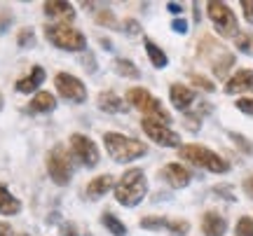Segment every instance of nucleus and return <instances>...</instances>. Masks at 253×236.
Here are the masks:
<instances>
[{
  "mask_svg": "<svg viewBox=\"0 0 253 236\" xmlns=\"http://www.w3.org/2000/svg\"><path fill=\"white\" fill-rule=\"evenodd\" d=\"M145 192H148V182H145V173L141 169H131L126 171L120 182L115 185V199L126 206V208H134L143 201Z\"/></svg>",
  "mask_w": 253,
  "mask_h": 236,
  "instance_id": "1",
  "label": "nucleus"
},
{
  "mask_svg": "<svg viewBox=\"0 0 253 236\" xmlns=\"http://www.w3.org/2000/svg\"><path fill=\"white\" fill-rule=\"evenodd\" d=\"M103 143H106L108 155L118 164L134 162V159L145 155V143L136 140V138H126V136H122V134H106V136H103Z\"/></svg>",
  "mask_w": 253,
  "mask_h": 236,
  "instance_id": "2",
  "label": "nucleus"
},
{
  "mask_svg": "<svg viewBox=\"0 0 253 236\" xmlns=\"http://www.w3.org/2000/svg\"><path fill=\"white\" fill-rule=\"evenodd\" d=\"M45 37L52 42L54 47L63 49V52H82L87 49V40L80 31L66 26V24H52L45 26Z\"/></svg>",
  "mask_w": 253,
  "mask_h": 236,
  "instance_id": "3",
  "label": "nucleus"
},
{
  "mask_svg": "<svg viewBox=\"0 0 253 236\" xmlns=\"http://www.w3.org/2000/svg\"><path fill=\"white\" fill-rule=\"evenodd\" d=\"M178 155H181V159L192 162L195 166H202V169H207L211 173H225L230 169V164L223 157H218L216 152H211V150L202 145H183L178 147Z\"/></svg>",
  "mask_w": 253,
  "mask_h": 236,
  "instance_id": "4",
  "label": "nucleus"
},
{
  "mask_svg": "<svg viewBox=\"0 0 253 236\" xmlns=\"http://www.w3.org/2000/svg\"><path fill=\"white\" fill-rule=\"evenodd\" d=\"M126 101H129L136 110H141L145 117L157 119V122H162V124H169V122H171V115L162 108V103L155 99V96H150L145 89H141V87H134V89L126 91Z\"/></svg>",
  "mask_w": 253,
  "mask_h": 236,
  "instance_id": "5",
  "label": "nucleus"
},
{
  "mask_svg": "<svg viewBox=\"0 0 253 236\" xmlns=\"http://www.w3.org/2000/svg\"><path fill=\"white\" fill-rule=\"evenodd\" d=\"M207 12H209V19L213 21V26L216 31L220 33L223 37H237V19L232 14V9L227 7L225 2H216V0H211L207 5Z\"/></svg>",
  "mask_w": 253,
  "mask_h": 236,
  "instance_id": "6",
  "label": "nucleus"
},
{
  "mask_svg": "<svg viewBox=\"0 0 253 236\" xmlns=\"http://www.w3.org/2000/svg\"><path fill=\"white\" fill-rule=\"evenodd\" d=\"M47 173L49 178L56 182V185H68L73 175L71 162H68V155H66V147L56 145L49 155H47Z\"/></svg>",
  "mask_w": 253,
  "mask_h": 236,
  "instance_id": "7",
  "label": "nucleus"
},
{
  "mask_svg": "<svg viewBox=\"0 0 253 236\" xmlns=\"http://www.w3.org/2000/svg\"><path fill=\"white\" fill-rule=\"evenodd\" d=\"M141 127H143L145 136L150 138L153 143H157V145H162V147H178L181 145V136H178L176 131H171L167 124L157 122V119L143 117Z\"/></svg>",
  "mask_w": 253,
  "mask_h": 236,
  "instance_id": "8",
  "label": "nucleus"
},
{
  "mask_svg": "<svg viewBox=\"0 0 253 236\" xmlns=\"http://www.w3.org/2000/svg\"><path fill=\"white\" fill-rule=\"evenodd\" d=\"M71 152L73 157L82 164V166H96L99 164V150L91 143V138L82 136V134H73L71 136Z\"/></svg>",
  "mask_w": 253,
  "mask_h": 236,
  "instance_id": "9",
  "label": "nucleus"
},
{
  "mask_svg": "<svg viewBox=\"0 0 253 236\" xmlns=\"http://www.w3.org/2000/svg\"><path fill=\"white\" fill-rule=\"evenodd\" d=\"M56 89L61 94L66 101H71V103H82V101L87 99V89H84V84H82L78 77H73L68 73H59L56 75Z\"/></svg>",
  "mask_w": 253,
  "mask_h": 236,
  "instance_id": "10",
  "label": "nucleus"
},
{
  "mask_svg": "<svg viewBox=\"0 0 253 236\" xmlns=\"http://www.w3.org/2000/svg\"><path fill=\"white\" fill-rule=\"evenodd\" d=\"M227 229V222L223 215H218L216 210H209L202 218V232L204 236H223Z\"/></svg>",
  "mask_w": 253,
  "mask_h": 236,
  "instance_id": "11",
  "label": "nucleus"
},
{
  "mask_svg": "<svg viewBox=\"0 0 253 236\" xmlns=\"http://www.w3.org/2000/svg\"><path fill=\"white\" fill-rule=\"evenodd\" d=\"M162 178L171 185L173 190H181L190 182V173L183 169L181 164H169V166L162 169Z\"/></svg>",
  "mask_w": 253,
  "mask_h": 236,
  "instance_id": "12",
  "label": "nucleus"
},
{
  "mask_svg": "<svg viewBox=\"0 0 253 236\" xmlns=\"http://www.w3.org/2000/svg\"><path fill=\"white\" fill-rule=\"evenodd\" d=\"M227 94H242V91H253V70H239L232 75L225 84Z\"/></svg>",
  "mask_w": 253,
  "mask_h": 236,
  "instance_id": "13",
  "label": "nucleus"
},
{
  "mask_svg": "<svg viewBox=\"0 0 253 236\" xmlns=\"http://www.w3.org/2000/svg\"><path fill=\"white\" fill-rule=\"evenodd\" d=\"M42 82H45V70H42L40 66H33V70H31L26 77H21V80L17 82V91H21V94H31V91H36Z\"/></svg>",
  "mask_w": 253,
  "mask_h": 236,
  "instance_id": "14",
  "label": "nucleus"
},
{
  "mask_svg": "<svg viewBox=\"0 0 253 236\" xmlns=\"http://www.w3.org/2000/svg\"><path fill=\"white\" fill-rule=\"evenodd\" d=\"M99 108L103 110V112L118 115V112H125L126 105L122 103V99H120L115 91H101L99 94Z\"/></svg>",
  "mask_w": 253,
  "mask_h": 236,
  "instance_id": "15",
  "label": "nucleus"
},
{
  "mask_svg": "<svg viewBox=\"0 0 253 236\" xmlns=\"http://www.w3.org/2000/svg\"><path fill=\"white\" fill-rule=\"evenodd\" d=\"M169 94H171V103H173V105H176L178 110H188L190 103L195 101V94H192V89L183 87V84H171Z\"/></svg>",
  "mask_w": 253,
  "mask_h": 236,
  "instance_id": "16",
  "label": "nucleus"
},
{
  "mask_svg": "<svg viewBox=\"0 0 253 236\" xmlns=\"http://www.w3.org/2000/svg\"><path fill=\"white\" fill-rule=\"evenodd\" d=\"M19 210H21L19 199L9 194V190L5 185H0V215H17Z\"/></svg>",
  "mask_w": 253,
  "mask_h": 236,
  "instance_id": "17",
  "label": "nucleus"
},
{
  "mask_svg": "<svg viewBox=\"0 0 253 236\" xmlns=\"http://www.w3.org/2000/svg\"><path fill=\"white\" fill-rule=\"evenodd\" d=\"M56 105V99L49 94V91H40L33 96V101L28 103V110L31 112H49V110H54Z\"/></svg>",
  "mask_w": 253,
  "mask_h": 236,
  "instance_id": "18",
  "label": "nucleus"
},
{
  "mask_svg": "<svg viewBox=\"0 0 253 236\" xmlns=\"http://www.w3.org/2000/svg\"><path fill=\"white\" fill-rule=\"evenodd\" d=\"M110 187H113V178H110V175H99V178H94V180L89 182L87 194H89L91 199H99V197H103Z\"/></svg>",
  "mask_w": 253,
  "mask_h": 236,
  "instance_id": "19",
  "label": "nucleus"
},
{
  "mask_svg": "<svg viewBox=\"0 0 253 236\" xmlns=\"http://www.w3.org/2000/svg\"><path fill=\"white\" fill-rule=\"evenodd\" d=\"M45 14L56 19H73L75 12H73V5L68 2H45Z\"/></svg>",
  "mask_w": 253,
  "mask_h": 236,
  "instance_id": "20",
  "label": "nucleus"
},
{
  "mask_svg": "<svg viewBox=\"0 0 253 236\" xmlns=\"http://www.w3.org/2000/svg\"><path fill=\"white\" fill-rule=\"evenodd\" d=\"M145 52H148V56H150V61H153L155 68H164V66L169 64V59H167V54H164L160 47L155 45L153 40H145Z\"/></svg>",
  "mask_w": 253,
  "mask_h": 236,
  "instance_id": "21",
  "label": "nucleus"
},
{
  "mask_svg": "<svg viewBox=\"0 0 253 236\" xmlns=\"http://www.w3.org/2000/svg\"><path fill=\"white\" fill-rule=\"evenodd\" d=\"M101 222H103V227L108 229L113 236H125L126 234V227L120 222L113 213H103V218H101Z\"/></svg>",
  "mask_w": 253,
  "mask_h": 236,
  "instance_id": "22",
  "label": "nucleus"
},
{
  "mask_svg": "<svg viewBox=\"0 0 253 236\" xmlns=\"http://www.w3.org/2000/svg\"><path fill=\"white\" fill-rule=\"evenodd\" d=\"M115 70H118L120 75H125V77H131V80H138V77H141V70H138L131 61H126V59H118V61H115Z\"/></svg>",
  "mask_w": 253,
  "mask_h": 236,
  "instance_id": "23",
  "label": "nucleus"
},
{
  "mask_svg": "<svg viewBox=\"0 0 253 236\" xmlns=\"http://www.w3.org/2000/svg\"><path fill=\"white\" fill-rule=\"evenodd\" d=\"M235 45H237V49H239V52H244V54L253 56V33H237Z\"/></svg>",
  "mask_w": 253,
  "mask_h": 236,
  "instance_id": "24",
  "label": "nucleus"
},
{
  "mask_svg": "<svg viewBox=\"0 0 253 236\" xmlns=\"http://www.w3.org/2000/svg\"><path fill=\"white\" fill-rule=\"evenodd\" d=\"M232 64H235V56H232V54H225V52H223V54H220V59H218L216 64H213V73H216L218 77H225L227 68H230Z\"/></svg>",
  "mask_w": 253,
  "mask_h": 236,
  "instance_id": "25",
  "label": "nucleus"
},
{
  "mask_svg": "<svg viewBox=\"0 0 253 236\" xmlns=\"http://www.w3.org/2000/svg\"><path fill=\"white\" fill-rule=\"evenodd\" d=\"M169 222H171V220H164V218L153 215V218H143V220H141V227H143V229H169Z\"/></svg>",
  "mask_w": 253,
  "mask_h": 236,
  "instance_id": "26",
  "label": "nucleus"
},
{
  "mask_svg": "<svg viewBox=\"0 0 253 236\" xmlns=\"http://www.w3.org/2000/svg\"><path fill=\"white\" fill-rule=\"evenodd\" d=\"M17 45L21 47V49H26V47H33V45H36V35H33V31H31V28H24V31L19 33Z\"/></svg>",
  "mask_w": 253,
  "mask_h": 236,
  "instance_id": "27",
  "label": "nucleus"
},
{
  "mask_svg": "<svg viewBox=\"0 0 253 236\" xmlns=\"http://www.w3.org/2000/svg\"><path fill=\"white\" fill-rule=\"evenodd\" d=\"M237 236H253V218H242L237 222Z\"/></svg>",
  "mask_w": 253,
  "mask_h": 236,
  "instance_id": "28",
  "label": "nucleus"
},
{
  "mask_svg": "<svg viewBox=\"0 0 253 236\" xmlns=\"http://www.w3.org/2000/svg\"><path fill=\"white\" fill-rule=\"evenodd\" d=\"M96 21L101 26H115V14L110 9H101V12H96Z\"/></svg>",
  "mask_w": 253,
  "mask_h": 236,
  "instance_id": "29",
  "label": "nucleus"
},
{
  "mask_svg": "<svg viewBox=\"0 0 253 236\" xmlns=\"http://www.w3.org/2000/svg\"><path fill=\"white\" fill-rule=\"evenodd\" d=\"M190 225L185 222V220H178V222H169V232H171L173 236H185L188 234Z\"/></svg>",
  "mask_w": 253,
  "mask_h": 236,
  "instance_id": "30",
  "label": "nucleus"
},
{
  "mask_svg": "<svg viewBox=\"0 0 253 236\" xmlns=\"http://www.w3.org/2000/svg\"><path fill=\"white\" fill-rule=\"evenodd\" d=\"M192 82L197 84V87H202L204 91H213L216 87H213V82L207 80V77H202V75H192Z\"/></svg>",
  "mask_w": 253,
  "mask_h": 236,
  "instance_id": "31",
  "label": "nucleus"
},
{
  "mask_svg": "<svg viewBox=\"0 0 253 236\" xmlns=\"http://www.w3.org/2000/svg\"><path fill=\"white\" fill-rule=\"evenodd\" d=\"M237 108H239V112L253 115V99H239L237 101Z\"/></svg>",
  "mask_w": 253,
  "mask_h": 236,
  "instance_id": "32",
  "label": "nucleus"
},
{
  "mask_svg": "<svg viewBox=\"0 0 253 236\" xmlns=\"http://www.w3.org/2000/svg\"><path fill=\"white\" fill-rule=\"evenodd\" d=\"M230 138H232V140H235V143L242 147V150H246V152H253V145H249V140H246L244 136H239V134H230Z\"/></svg>",
  "mask_w": 253,
  "mask_h": 236,
  "instance_id": "33",
  "label": "nucleus"
},
{
  "mask_svg": "<svg viewBox=\"0 0 253 236\" xmlns=\"http://www.w3.org/2000/svg\"><path fill=\"white\" fill-rule=\"evenodd\" d=\"M242 9H244V19L253 24V0H242Z\"/></svg>",
  "mask_w": 253,
  "mask_h": 236,
  "instance_id": "34",
  "label": "nucleus"
},
{
  "mask_svg": "<svg viewBox=\"0 0 253 236\" xmlns=\"http://www.w3.org/2000/svg\"><path fill=\"white\" fill-rule=\"evenodd\" d=\"M171 28L176 33H188V21H185V19H173Z\"/></svg>",
  "mask_w": 253,
  "mask_h": 236,
  "instance_id": "35",
  "label": "nucleus"
},
{
  "mask_svg": "<svg viewBox=\"0 0 253 236\" xmlns=\"http://www.w3.org/2000/svg\"><path fill=\"white\" fill-rule=\"evenodd\" d=\"M61 236H78V229L73 222H63L61 225Z\"/></svg>",
  "mask_w": 253,
  "mask_h": 236,
  "instance_id": "36",
  "label": "nucleus"
},
{
  "mask_svg": "<svg viewBox=\"0 0 253 236\" xmlns=\"http://www.w3.org/2000/svg\"><path fill=\"white\" fill-rule=\"evenodd\" d=\"M125 28H126V33H129V35H136V33L141 31V26H138L136 21H131V19H129V21H125Z\"/></svg>",
  "mask_w": 253,
  "mask_h": 236,
  "instance_id": "37",
  "label": "nucleus"
},
{
  "mask_svg": "<svg viewBox=\"0 0 253 236\" xmlns=\"http://www.w3.org/2000/svg\"><path fill=\"white\" fill-rule=\"evenodd\" d=\"M244 192H246V197H251L253 199V175L244 180Z\"/></svg>",
  "mask_w": 253,
  "mask_h": 236,
  "instance_id": "38",
  "label": "nucleus"
},
{
  "mask_svg": "<svg viewBox=\"0 0 253 236\" xmlns=\"http://www.w3.org/2000/svg\"><path fill=\"white\" fill-rule=\"evenodd\" d=\"M216 194H225L227 201H235V194H232V190H227V187H216Z\"/></svg>",
  "mask_w": 253,
  "mask_h": 236,
  "instance_id": "39",
  "label": "nucleus"
},
{
  "mask_svg": "<svg viewBox=\"0 0 253 236\" xmlns=\"http://www.w3.org/2000/svg\"><path fill=\"white\" fill-rule=\"evenodd\" d=\"M82 64L87 66V70H89V73H94V70H96V68H94V59H91V56H84V59H82Z\"/></svg>",
  "mask_w": 253,
  "mask_h": 236,
  "instance_id": "40",
  "label": "nucleus"
},
{
  "mask_svg": "<svg viewBox=\"0 0 253 236\" xmlns=\"http://www.w3.org/2000/svg\"><path fill=\"white\" fill-rule=\"evenodd\" d=\"M0 236H12V227L5 225V222H0Z\"/></svg>",
  "mask_w": 253,
  "mask_h": 236,
  "instance_id": "41",
  "label": "nucleus"
},
{
  "mask_svg": "<svg viewBox=\"0 0 253 236\" xmlns=\"http://www.w3.org/2000/svg\"><path fill=\"white\" fill-rule=\"evenodd\" d=\"M167 9H169V12H173V14H181V5H178V2H169V5H167Z\"/></svg>",
  "mask_w": 253,
  "mask_h": 236,
  "instance_id": "42",
  "label": "nucleus"
},
{
  "mask_svg": "<svg viewBox=\"0 0 253 236\" xmlns=\"http://www.w3.org/2000/svg\"><path fill=\"white\" fill-rule=\"evenodd\" d=\"M0 105H2V96H0Z\"/></svg>",
  "mask_w": 253,
  "mask_h": 236,
  "instance_id": "43",
  "label": "nucleus"
},
{
  "mask_svg": "<svg viewBox=\"0 0 253 236\" xmlns=\"http://www.w3.org/2000/svg\"><path fill=\"white\" fill-rule=\"evenodd\" d=\"M84 236H91V234H84Z\"/></svg>",
  "mask_w": 253,
  "mask_h": 236,
  "instance_id": "44",
  "label": "nucleus"
},
{
  "mask_svg": "<svg viewBox=\"0 0 253 236\" xmlns=\"http://www.w3.org/2000/svg\"><path fill=\"white\" fill-rule=\"evenodd\" d=\"M21 236H26V234H21Z\"/></svg>",
  "mask_w": 253,
  "mask_h": 236,
  "instance_id": "45",
  "label": "nucleus"
}]
</instances>
